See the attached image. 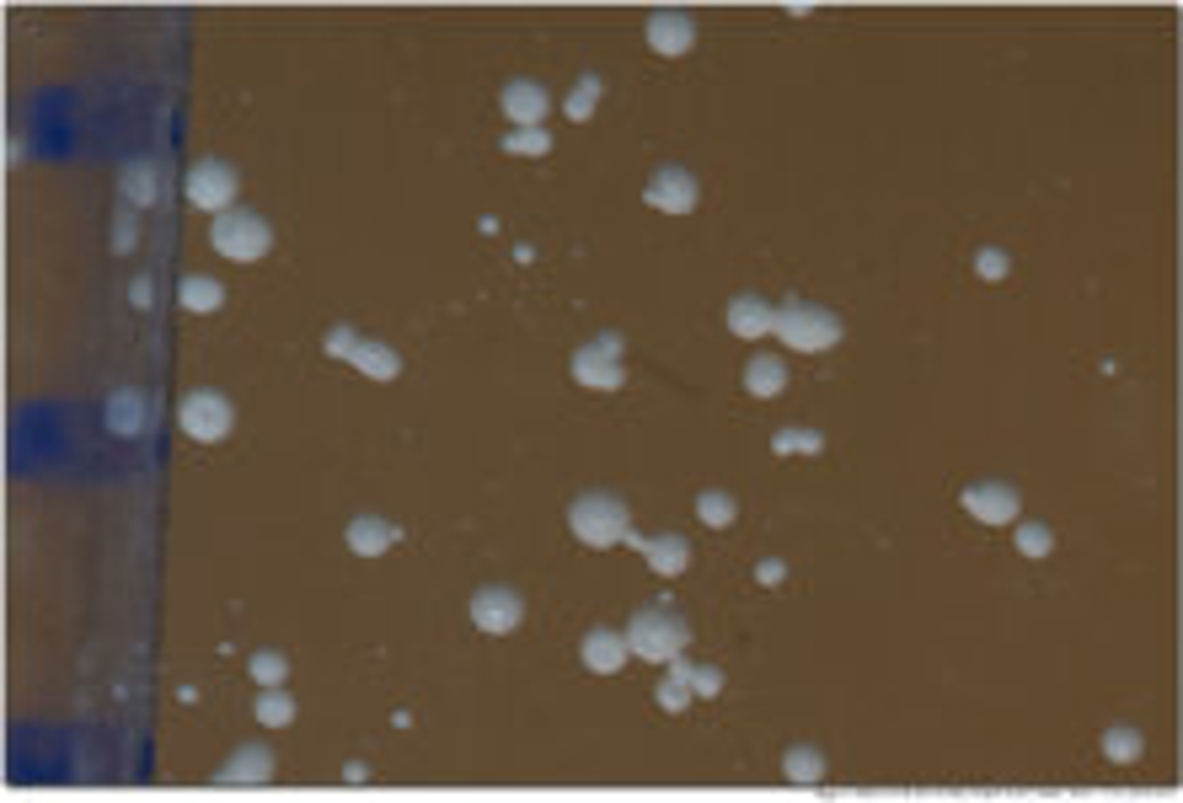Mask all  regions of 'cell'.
<instances>
[{
    "instance_id": "cell-19",
    "label": "cell",
    "mask_w": 1183,
    "mask_h": 803,
    "mask_svg": "<svg viewBox=\"0 0 1183 803\" xmlns=\"http://www.w3.org/2000/svg\"><path fill=\"white\" fill-rule=\"evenodd\" d=\"M348 364H359V370H365V376H376V381H397V376H402V359H397V349L370 344V338H359V344H353Z\"/></svg>"
},
{
    "instance_id": "cell-5",
    "label": "cell",
    "mask_w": 1183,
    "mask_h": 803,
    "mask_svg": "<svg viewBox=\"0 0 1183 803\" xmlns=\"http://www.w3.org/2000/svg\"><path fill=\"white\" fill-rule=\"evenodd\" d=\"M182 188H188V204L225 214V210H236L242 177H236V167H231V161H220V156H204V161H193V167H188Z\"/></svg>"
},
{
    "instance_id": "cell-24",
    "label": "cell",
    "mask_w": 1183,
    "mask_h": 803,
    "mask_svg": "<svg viewBox=\"0 0 1183 803\" xmlns=\"http://www.w3.org/2000/svg\"><path fill=\"white\" fill-rule=\"evenodd\" d=\"M257 723H268V729L295 723V697L278 691V686H263V697H257Z\"/></svg>"
},
{
    "instance_id": "cell-16",
    "label": "cell",
    "mask_w": 1183,
    "mask_h": 803,
    "mask_svg": "<svg viewBox=\"0 0 1183 803\" xmlns=\"http://www.w3.org/2000/svg\"><path fill=\"white\" fill-rule=\"evenodd\" d=\"M771 316H777V306H765L761 295H733L729 332H739V338H765V332H771Z\"/></svg>"
},
{
    "instance_id": "cell-38",
    "label": "cell",
    "mask_w": 1183,
    "mask_h": 803,
    "mask_svg": "<svg viewBox=\"0 0 1183 803\" xmlns=\"http://www.w3.org/2000/svg\"><path fill=\"white\" fill-rule=\"evenodd\" d=\"M150 295H156V289H150V279H139L135 289H129V300H135V306H150Z\"/></svg>"
},
{
    "instance_id": "cell-37",
    "label": "cell",
    "mask_w": 1183,
    "mask_h": 803,
    "mask_svg": "<svg viewBox=\"0 0 1183 803\" xmlns=\"http://www.w3.org/2000/svg\"><path fill=\"white\" fill-rule=\"evenodd\" d=\"M113 246H118V252H129V246H135V220H118V236H113Z\"/></svg>"
},
{
    "instance_id": "cell-11",
    "label": "cell",
    "mask_w": 1183,
    "mask_h": 803,
    "mask_svg": "<svg viewBox=\"0 0 1183 803\" xmlns=\"http://www.w3.org/2000/svg\"><path fill=\"white\" fill-rule=\"evenodd\" d=\"M643 199H648L654 210H664V214H691L696 199H701V188H696V177L686 172V167H659V172L648 177Z\"/></svg>"
},
{
    "instance_id": "cell-4",
    "label": "cell",
    "mask_w": 1183,
    "mask_h": 803,
    "mask_svg": "<svg viewBox=\"0 0 1183 803\" xmlns=\"http://www.w3.org/2000/svg\"><path fill=\"white\" fill-rule=\"evenodd\" d=\"M209 242H214L220 257H231V263H257V257H268V246H274V225H268L257 210H225V214H214Z\"/></svg>"
},
{
    "instance_id": "cell-31",
    "label": "cell",
    "mask_w": 1183,
    "mask_h": 803,
    "mask_svg": "<svg viewBox=\"0 0 1183 803\" xmlns=\"http://www.w3.org/2000/svg\"><path fill=\"white\" fill-rule=\"evenodd\" d=\"M1049 547H1055V536H1049V525L1028 520L1023 530H1017V552L1023 558H1049Z\"/></svg>"
},
{
    "instance_id": "cell-7",
    "label": "cell",
    "mask_w": 1183,
    "mask_h": 803,
    "mask_svg": "<svg viewBox=\"0 0 1183 803\" xmlns=\"http://www.w3.org/2000/svg\"><path fill=\"white\" fill-rule=\"evenodd\" d=\"M573 381L594 385V391H616L626 381V364H622V338L616 332H600L594 344L573 353Z\"/></svg>"
},
{
    "instance_id": "cell-18",
    "label": "cell",
    "mask_w": 1183,
    "mask_h": 803,
    "mask_svg": "<svg viewBox=\"0 0 1183 803\" xmlns=\"http://www.w3.org/2000/svg\"><path fill=\"white\" fill-rule=\"evenodd\" d=\"M177 300H182V311L209 316V311H220V306H225V284L209 279V274H188V279L177 284Z\"/></svg>"
},
{
    "instance_id": "cell-23",
    "label": "cell",
    "mask_w": 1183,
    "mask_h": 803,
    "mask_svg": "<svg viewBox=\"0 0 1183 803\" xmlns=\"http://www.w3.org/2000/svg\"><path fill=\"white\" fill-rule=\"evenodd\" d=\"M696 520L701 525H712V530H723V525H733L739 520V504H733V493H723V488H707L701 498H696Z\"/></svg>"
},
{
    "instance_id": "cell-26",
    "label": "cell",
    "mask_w": 1183,
    "mask_h": 803,
    "mask_svg": "<svg viewBox=\"0 0 1183 803\" xmlns=\"http://www.w3.org/2000/svg\"><path fill=\"white\" fill-rule=\"evenodd\" d=\"M594 103H600V75H579V86L562 97V113L573 124H584V118H594Z\"/></svg>"
},
{
    "instance_id": "cell-8",
    "label": "cell",
    "mask_w": 1183,
    "mask_h": 803,
    "mask_svg": "<svg viewBox=\"0 0 1183 803\" xmlns=\"http://www.w3.org/2000/svg\"><path fill=\"white\" fill-rule=\"evenodd\" d=\"M498 107H504L509 129H541L547 113H552V92H547L541 81H530V75H515V81H504Z\"/></svg>"
},
{
    "instance_id": "cell-27",
    "label": "cell",
    "mask_w": 1183,
    "mask_h": 803,
    "mask_svg": "<svg viewBox=\"0 0 1183 803\" xmlns=\"http://www.w3.org/2000/svg\"><path fill=\"white\" fill-rule=\"evenodd\" d=\"M124 193H129V204H150L156 199V161H129L124 167Z\"/></svg>"
},
{
    "instance_id": "cell-15",
    "label": "cell",
    "mask_w": 1183,
    "mask_h": 803,
    "mask_svg": "<svg viewBox=\"0 0 1183 803\" xmlns=\"http://www.w3.org/2000/svg\"><path fill=\"white\" fill-rule=\"evenodd\" d=\"M268 776H274V756H268V744H242L225 767L214 771V782H225V788H231V782H252V788H257V782H268Z\"/></svg>"
},
{
    "instance_id": "cell-12",
    "label": "cell",
    "mask_w": 1183,
    "mask_h": 803,
    "mask_svg": "<svg viewBox=\"0 0 1183 803\" xmlns=\"http://www.w3.org/2000/svg\"><path fill=\"white\" fill-rule=\"evenodd\" d=\"M626 547H637L648 558V568L664 573V579L686 573V562H691V541L680 530H669V536H637V530H626Z\"/></svg>"
},
{
    "instance_id": "cell-13",
    "label": "cell",
    "mask_w": 1183,
    "mask_h": 803,
    "mask_svg": "<svg viewBox=\"0 0 1183 803\" xmlns=\"http://www.w3.org/2000/svg\"><path fill=\"white\" fill-rule=\"evenodd\" d=\"M959 504L970 509L980 525H1012L1017 520V493L1007 483H970L959 493Z\"/></svg>"
},
{
    "instance_id": "cell-9",
    "label": "cell",
    "mask_w": 1183,
    "mask_h": 803,
    "mask_svg": "<svg viewBox=\"0 0 1183 803\" xmlns=\"http://www.w3.org/2000/svg\"><path fill=\"white\" fill-rule=\"evenodd\" d=\"M472 622L483 632H493V637H509L525 622V600L509 584H483V590L472 594Z\"/></svg>"
},
{
    "instance_id": "cell-1",
    "label": "cell",
    "mask_w": 1183,
    "mask_h": 803,
    "mask_svg": "<svg viewBox=\"0 0 1183 803\" xmlns=\"http://www.w3.org/2000/svg\"><path fill=\"white\" fill-rule=\"evenodd\" d=\"M686 643H691V622H686L680 605H669V600L643 605V611L632 616V627H626V648H632L637 659L669 664L675 654H686Z\"/></svg>"
},
{
    "instance_id": "cell-17",
    "label": "cell",
    "mask_w": 1183,
    "mask_h": 803,
    "mask_svg": "<svg viewBox=\"0 0 1183 803\" xmlns=\"http://www.w3.org/2000/svg\"><path fill=\"white\" fill-rule=\"evenodd\" d=\"M391 541H397V530H391L381 515H353V520H348V547H353L359 558H381Z\"/></svg>"
},
{
    "instance_id": "cell-34",
    "label": "cell",
    "mask_w": 1183,
    "mask_h": 803,
    "mask_svg": "<svg viewBox=\"0 0 1183 803\" xmlns=\"http://www.w3.org/2000/svg\"><path fill=\"white\" fill-rule=\"evenodd\" d=\"M691 686H686V680H680V675H664L659 680V707L664 712H686V707H691Z\"/></svg>"
},
{
    "instance_id": "cell-6",
    "label": "cell",
    "mask_w": 1183,
    "mask_h": 803,
    "mask_svg": "<svg viewBox=\"0 0 1183 803\" xmlns=\"http://www.w3.org/2000/svg\"><path fill=\"white\" fill-rule=\"evenodd\" d=\"M177 423H182V434H188V440H199V445H220V440L231 434V423H236V408H231V397H225V391H188V397H182V408H177Z\"/></svg>"
},
{
    "instance_id": "cell-28",
    "label": "cell",
    "mask_w": 1183,
    "mask_h": 803,
    "mask_svg": "<svg viewBox=\"0 0 1183 803\" xmlns=\"http://www.w3.org/2000/svg\"><path fill=\"white\" fill-rule=\"evenodd\" d=\"M1141 744H1147V739H1141V729H1130V723H1119V729L1103 733V756H1109V761H1136Z\"/></svg>"
},
{
    "instance_id": "cell-36",
    "label": "cell",
    "mask_w": 1183,
    "mask_h": 803,
    "mask_svg": "<svg viewBox=\"0 0 1183 803\" xmlns=\"http://www.w3.org/2000/svg\"><path fill=\"white\" fill-rule=\"evenodd\" d=\"M756 579H761V584H782V579H788V568H782L777 558H765L761 568H756Z\"/></svg>"
},
{
    "instance_id": "cell-29",
    "label": "cell",
    "mask_w": 1183,
    "mask_h": 803,
    "mask_svg": "<svg viewBox=\"0 0 1183 803\" xmlns=\"http://www.w3.org/2000/svg\"><path fill=\"white\" fill-rule=\"evenodd\" d=\"M504 150H509V156H547V150H552V135H547V129H509V135H504Z\"/></svg>"
},
{
    "instance_id": "cell-10",
    "label": "cell",
    "mask_w": 1183,
    "mask_h": 803,
    "mask_svg": "<svg viewBox=\"0 0 1183 803\" xmlns=\"http://www.w3.org/2000/svg\"><path fill=\"white\" fill-rule=\"evenodd\" d=\"M643 38H648V49H654V54H664V60H680V54H686V49L696 43V17H691V11H675V6H659V11L648 17Z\"/></svg>"
},
{
    "instance_id": "cell-3",
    "label": "cell",
    "mask_w": 1183,
    "mask_h": 803,
    "mask_svg": "<svg viewBox=\"0 0 1183 803\" xmlns=\"http://www.w3.org/2000/svg\"><path fill=\"white\" fill-rule=\"evenodd\" d=\"M771 332H777L788 349L820 353V349H831V344H841V316L825 311V306H809V300L793 295V300H782V306H777Z\"/></svg>"
},
{
    "instance_id": "cell-20",
    "label": "cell",
    "mask_w": 1183,
    "mask_h": 803,
    "mask_svg": "<svg viewBox=\"0 0 1183 803\" xmlns=\"http://www.w3.org/2000/svg\"><path fill=\"white\" fill-rule=\"evenodd\" d=\"M782 385H788V364H782V359H771V353H761V359H750V364H744V391H750V397H777V391H782Z\"/></svg>"
},
{
    "instance_id": "cell-2",
    "label": "cell",
    "mask_w": 1183,
    "mask_h": 803,
    "mask_svg": "<svg viewBox=\"0 0 1183 803\" xmlns=\"http://www.w3.org/2000/svg\"><path fill=\"white\" fill-rule=\"evenodd\" d=\"M568 530L584 541V547H616V541H626V530H632V515H626V504L616 498V493H579L573 498V509H568Z\"/></svg>"
},
{
    "instance_id": "cell-35",
    "label": "cell",
    "mask_w": 1183,
    "mask_h": 803,
    "mask_svg": "<svg viewBox=\"0 0 1183 803\" xmlns=\"http://www.w3.org/2000/svg\"><path fill=\"white\" fill-rule=\"evenodd\" d=\"M353 344H359V332H353V327H332V332L321 338V349L332 353V359H348V353H353Z\"/></svg>"
},
{
    "instance_id": "cell-14",
    "label": "cell",
    "mask_w": 1183,
    "mask_h": 803,
    "mask_svg": "<svg viewBox=\"0 0 1183 803\" xmlns=\"http://www.w3.org/2000/svg\"><path fill=\"white\" fill-rule=\"evenodd\" d=\"M579 654H584V669H594V675H616V669L632 659V648H626V632H611V627L584 632Z\"/></svg>"
},
{
    "instance_id": "cell-32",
    "label": "cell",
    "mask_w": 1183,
    "mask_h": 803,
    "mask_svg": "<svg viewBox=\"0 0 1183 803\" xmlns=\"http://www.w3.org/2000/svg\"><path fill=\"white\" fill-rule=\"evenodd\" d=\"M107 423H113V429H124V434H139L145 413H139V397H135V391L113 397V413H107Z\"/></svg>"
},
{
    "instance_id": "cell-22",
    "label": "cell",
    "mask_w": 1183,
    "mask_h": 803,
    "mask_svg": "<svg viewBox=\"0 0 1183 803\" xmlns=\"http://www.w3.org/2000/svg\"><path fill=\"white\" fill-rule=\"evenodd\" d=\"M669 675H680L696 697H718V691H723V669H712V664H691L686 654H675V659H669Z\"/></svg>"
},
{
    "instance_id": "cell-21",
    "label": "cell",
    "mask_w": 1183,
    "mask_h": 803,
    "mask_svg": "<svg viewBox=\"0 0 1183 803\" xmlns=\"http://www.w3.org/2000/svg\"><path fill=\"white\" fill-rule=\"evenodd\" d=\"M782 771H788V782H799V788H814V782L825 776V756H820L814 744H788V756H782Z\"/></svg>"
},
{
    "instance_id": "cell-30",
    "label": "cell",
    "mask_w": 1183,
    "mask_h": 803,
    "mask_svg": "<svg viewBox=\"0 0 1183 803\" xmlns=\"http://www.w3.org/2000/svg\"><path fill=\"white\" fill-rule=\"evenodd\" d=\"M284 675H289V659H284V654H274V648L252 654V680H257V686H284Z\"/></svg>"
},
{
    "instance_id": "cell-33",
    "label": "cell",
    "mask_w": 1183,
    "mask_h": 803,
    "mask_svg": "<svg viewBox=\"0 0 1183 803\" xmlns=\"http://www.w3.org/2000/svg\"><path fill=\"white\" fill-rule=\"evenodd\" d=\"M1007 268H1012V257L1007 252H1002V246H980V252H974V274H980V279H1007Z\"/></svg>"
},
{
    "instance_id": "cell-25",
    "label": "cell",
    "mask_w": 1183,
    "mask_h": 803,
    "mask_svg": "<svg viewBox=\"0 0 1183 803\" xmlns=\"http://www.w3.org/2000/svg\"><path fill=\"white\" fill-rule=\"evenodd\" d=\"M771 451L777 455H814V451H825V434H820V429H777V434H771Z\"/></svg>"
}]
</instances>
